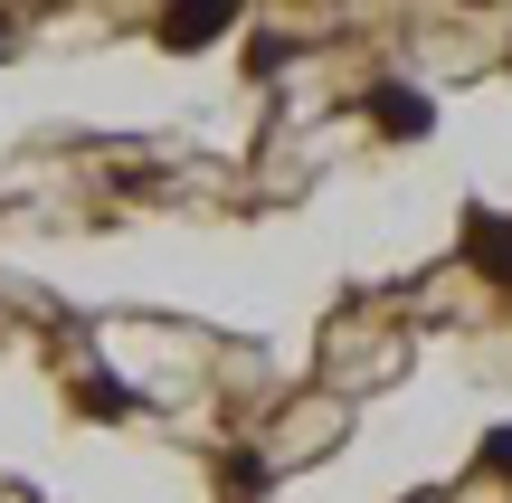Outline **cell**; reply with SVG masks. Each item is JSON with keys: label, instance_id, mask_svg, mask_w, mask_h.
I'll list each match as a JSON object with an SVG mask.
<instances>
[{"label": "cell", "instance_id": "1", "mask_svg": "<svg viewBox=\"0 0 512 503\" xmlns=\"http://www.w3.org/2000/svg\"><path fill=\"white\" fill-rule=\"evenodd\" d=\"M465 247H475V266H494V276L512 285V228L503 219H484V209H475V219H465Z\"/></svg>", "mask_w": 512, "mask_h": 503}, {"label": "cell", "instance_id": "3", "mask_svg": "<svg viewBox=\"0 0 512 503\" xmlns=\"http://www.w3.org/2000/svg\"><path fill=\"white\" fill-rule=\"evenodd\" d=\"M219 29H228V10H171V19H162L171 48H190V38H219Z\"/></svg>", "mask_w": 512, "mask_h": 503}, {"label": "cell", "instance_id": "2", "mask_svg": "<svg viewBox=\"0 0 512 503\" xmlns=\"http://www.w3.org/2000/svg\"><path fill=\"white\" fill-rule=\"evenodd\" d=\"M370 114H380V133H427V95H408V86H380Z\"/></svg>", "mask_w": 512, "mask_h": 503}, {"label": "cell", "instance_id": "4", "mask_svg": "<svg viewBox=\"0 0 512 503\" xmlns=\"http://www.w3.org/2000/svg\"><path fill=\"white\" fill-rule=\"evenodd\" d=\"M484 466H494V475H512V428H494V437H484Z\"/></svg>", "mask_w": 512, "mask_h": 503}]
</instances>
